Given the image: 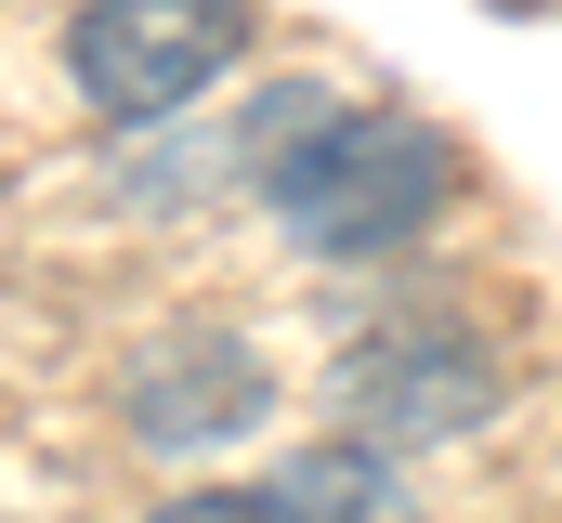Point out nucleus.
<instances>
[{
  "instance_id": "f257e3e1",
  "label": "nucleus",
  "mask_w": 562,
  "mask_h": 523,
  "mask_svg": "<svg viewBox=\"0 0 562 523\" xmlns=\"http://www.w3.org/2000/svg\"><path fill=\"white\" fill-rule=\"evenodd\" d=\"M262 210L301 262H393L458 210V131L419 105H340L262 170Z\"/></svg>"
},
{
  "instance_id": "f03ea898",
  "label": "nucleus",
  "mask_w": 562,
  "mask_h": 523,
  "mask_svg": "<svg viewBox=\"0 0 562 523\" xmlns=\"http://www.w3.org/2000/svg\"><path fill=\"white\" fill-rule=\"evenodd\" d=\"M236 66H249V0H79L66 13V79L119 131L210 105Z\"/></svg>"
},
{
  "instance_id": "7ed1b4c3",
  "label": "nucleus",
  "mask_w": 562,
  "mask_h": 523,
  "mask_svg": "<svg viewBox=\"0 0 562 523\" xmlns=\"http://www.w3.org/2000/svg\"><path fill=\"white\" fill-rule=\"evenodd\" d=\"M340 405L380 445H458V432H484L510 405V354L471 314H393V327H367L340 354Z\"/></svg>"
},
{
  "instance_id": "20e7f679",
  "label": "nucleus",
  "mask_w": 562,
  "mask_h": 523,
  "mask_svg": "<svg viewBox=\"0 0 562 523\" xmlns=\"http://www.w3.org/2000/svg\"><path fill=\"white\" fill-rule=\"evenodd\" d=\"M119 419L157 458H210V445H236V432L276 419V367H262L249 327H157L119 367Z\"/></svg>"
},
{
  "instance_id": "39448f33",
  "label": "nucleus",
  "mask_w": 562,
  "mask_h": 523,
  "mask_svg": "<svg viewBox=\"0 0 562 523\" xmlns=\"http://www.w3.org/2000/svg\"><path fill=\"white\" fill-rule=\"evenodd\" d=\"M262 511L276 523H419V471L380 432H327V445H288L262 471Z\"/></svg>"
},
{
  "instance_id": "423d86ee",
  "label": "nucleus",
  "mask_w": 562,
  "mask_h": 523,
  "mask_svg": "<svg viewBox=\"0 0 562 523\" xmlns=\"http://www.w3.org/2000/svg\"><path fill=\"white\" fill-rule=\"evenodd\" d=\"M144 523H276V511H262V485H170Z\"/></svg>"
},
{
  "instance_id": "0eeeda50",
  "label": "nucleus",
  "mask_w": 562,
  "mask_h": 523,
  "mask_svg": "<svg viewBox=\"0 0 562 523\" xmlns=\"http://www.w3.org/2000/svg\"><path fill=\"white\" fill-rule=\"evenodd\" d=\"M484 13H537V0H484Z\"/></svg>"
}]
</instances>
